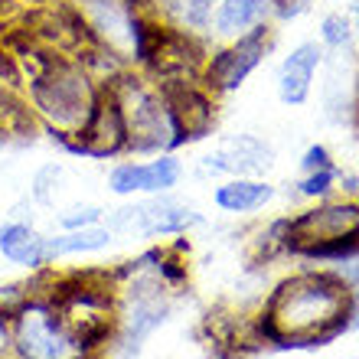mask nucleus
I'll list each match as a JSON object with an SVG mask.
<instances>
[{
	"mask_svg": "<svg viewBox=\"0 0 359 359\" xmlns=\"http://www.w3.org/2000/svg\"><path fill=\"white\" fill-rule=\"evenodd\" d=\"M323 167H333V154L323 144H311L301 157V170L311 173V170H323Z\"/></svg>",
	"mask_w": 359,
	"mask_h": 359,
	"instance_id": "24",
	"label": "nucleus"
},
{
	"mask_svg": "<svg viewBox=\"0 0 359 359\" xmlns=\"http://www.w3.org/2000/svg\"><path fill=\"white\" fill-rule=\"evenodd\" d=\"M337 183H343V189H346V196H359V177H353V173H337Z\"/></svg>",
	"mask_w": 359,
	"mask_h": 359,
	"instance_id": "27",
	"label": "nucleus"
},
{
	"mask_svg": "<svg viewBox=\"0 0 359 359\" xmlns=\"http://www.w3.org/2000/svg\"><path fill=\"white\" fill-rule=\"evenodd\" d=\"M203 216L196 209L180 206L173 199H154V203H141L131 209H118L108 222V229H124V232H137V236H183L193 226H199Z\"/></svg>",
	"mask_w": 359,
	"mask_h": 359,
	"instance_id": "8",
	"label": "nucleus"
},
{
	"mask_svg": "<svg viewBox=\"0 0 359 359\" xmlns=\"http://www.w3.org/2000/svg\"><path fill=\"white\" fill-rule=\"evenodd\" d=\"M66 151L82 154V157H92V161H104V157H118V154L128 151V128H124L121 108L111 98L108 88H102V98L95 104L92 121L82 128L79 137L62 144Z\"/></svg>",
	"mask_w": 359,
	"mask_h": 359,
	"instance_id": "9",
	"label": "nucleus"
},
{
	"mask_svg": "<svg viewBox=\"0 0 359 359\" xmlns=\"http://www.w3.org/2000/svg\"><path fill=\"white\" fill-rule=\"evenodd\" d=\"M13 353L20 359H92L95 353L43 297H29L13 313Z\"/></svg>",
	"mask_w": 359,
	"mask_h": 359,
	"instance_id": "5",
	"label": "nucleus"
},
{
	"mask_svg": "<svg viewBox=\"0 0 359 359\" xmlns=\"http://www.w3.org/2000/svg\"><path fill=\"white\" fill-rule=\"evenodd\" d=\"M284 252L307 262H346L359 255V196L317 199V206L287 216Z\"/></svg>",
	"mask_w": 359,
	"mask_h": 359,
	"instance_id": "3",
	"label": "nucleus"
},
{
	"mask_svg": "<svg viewBox=\"0 0 359 359\" xmlns=\"http://www.w3.org/2000/svg\"><path fill=\"white\" fill-rule=\"evenodd\" d=\"M114 232L108 226H86V229H69L66 236L46 238V255L49 265L62 255H92V252H102V248L111 245Z\"/></svg>",
	"mask_w": 359,
	"mask_h": 359,
	"instance_id": "18",
	"label": "nucleus"
},
{
	"mask_svg": "<svg viewBox=\"0 0 359 359\" xmlns=\"http://www.w3.org/2000/svg\"><path fill=\"white\" fill-rule=\"evenodd\" d=\"M274 17V0H216L212 7V27L209 33L219 39H236L258 23Z\"/></svg>",
	"mask_w": 359,
	"mask_h": 359,
	"instance_id": "14",
	"label": "nucleus"
},
{
	"mask_svg": "<svg viewBox=\"0 0 359 359\" xmlns=\"http://www.w3.org/2000/svg\"><path fill=\"white\" fill-rule=\"evenodd\" d=\"M271 43H274L271 23H258L255 29L229 39L222 49H216L212 56H206L203 72H199V82L212 95L238 92V88L248 82V76L265 62V56L271 53Z\"/></svg>",
	"mask_w": 359,
	"mask_h": 359,
	"instance_id": "6",
	"label": "nucleus"
},
{
	"mask_svg": "<svg viewBox=\"0 0 359 359\" xmlns=\"http://www.w3.org/2000/svg\"><path fill=\"white\" fill-rule=\"evenodd\" d=\"M13 350V317L0 311V356Z\"/></svg>",
	"mask_w": 359,
	"mask_h": 359,
	"instance_id": "26",
	"label": "nucleus"
},
{
	"mask_svg": "<svg viewBox=\"0 0 359 359\" xmlns=\"http://www.w3.org/2000/svg\"><path fill=\"white\" fill-rule=\"evenodd\" d=\"M163 98L170 104V114L177 121L183 141H199L212 131L216 124V95L209 92L203 82H163Z\"/></svg>",
	"mask_w": 359,
	"mask_h": 359,
	"instance_id": "10",
	"label": "nucleus"
},
{
	"mask_svg": "<svg viewBox=\"0 0 359 359\" xmlns=\"http://www.w3.org/2000/svg\"><path fill=\"white\" fill-rule=\"evenodd\" d=\"M121 108L124 128H128V151L131 154H173L183 147V134L170 114V104L163 98L161 86L141 72H121L111 86H104Z\"/></svg>",
	"mask_w": 359,
	"mask_h": 359,
	"instance_id": "4",
	"label": "nucleus"
},
{
	"mask_svg": "<svg viewBox=\"0 0 359 359\" xmlns=\"http://www.w3.org/2000/svg\"><path fill=\"white\" fill-rule=\"evenodd\" d=\"M313 0H274V17L278 20H294L311 7Z\"/></svg>",
	"mask_w": 359,
	"mask_h": 359,
	"instance_id": "25",
	"label": "nucleus"
},
{
	"mask_svg": "<svg viewBox=\"0 0 359 359\" xmlns=\"http://www.w3.org/2000/svg\"><path fill=\"white\" fill-rule=\"evenodd\" d=\"M350 10H353L350 23H353V29H356V33H359V0H353V4H350Z\"/></svg>",
	"mask_w": 359,
	"mask_h": 359,
	"instance_id": "28",
	"label": "nucleus"
},
{
	"mask_svg": "<svg viewBox=\"0 0 359 359\" xmlns=\"http://www.w3.org/2000/svg\"><path fill=\"white\" fill-rule=\"evenodd\" d=\"M102 219V209L98 206H76V209H69V212H62L59 216V226L66 229H86V226H95Z\"/></svg>",
	"mask_w": 359,
	"mask_h": 359,
	"instance_id": "23",
	"label": "nucleus"
},
{
	"mask_svg": "<svg viewBox=\"0 0 359 359\" xmlns=\"http://www.w3.org/2000/svg\"><path fill=\"white\" fill-rule=\"evenodd\" d=\"M0 252H4L7 262L33 268V271L49 265L46 238L39 236L33 226H27V222H10V226L0 229Z\"/></svg>",
	"mask_w": 359,
	"mask_h": 359,
	"instance_id": "16",
	"label": "nucleus"
},
{
	"mask_svg": "<svg viewBox=\"0 0 359 359\" xmlns=\"http://www.w3.org/2000/svg\"><path fill=\"white\" fill-rule=\"evenodd\" d=\"M252 327L265 350H323L350 333V284L333 268H301L274 284Z\"/></svg>",
	"mask_w": 359,
	"mask_h": 359,
	"instance_id": "1",
	"label": "nucleus"
},
{
	"mask_svg": "<svg viewBox=\"0 0 359 359\" xmlns=\"http://www.w3.org/2000/svg\"><path fill=\"white\" fill-rule=\"evenodd\" d=\"M33 128H36V114L29 111V104L4 88L0 92V144L27 141V137H33L29 134Z\"/></svg>",
	"mask_w": 359,
	"mask_h": 359,
	"instance_id": "19",
	"label": "nucleus"
},
{
	"mask_svg": "<svg viewBox=\"0 0 359 359\" xmlns=\"http://www.w3.org/2000/svg\"><path fill=\"white\" fill-rule=\"evenodd\" d=\"M337 167H323V170L304 173V180L297 183V196L304 199H327L337 189Z\"/></svg>",
	"mask_w": 359,
	"mask_h": 359,
	"instance_id": "21",
	"label": "nucleus"
},
{
	"mask_svg": "<svg viewBox=\"0 0 359 359\" xmlns=\"http://www.w3.org/2000/svg\"><path fill=\"white\" fill-rule=\"evenodd\" d=\"M323 62V46L320 43H301V46L291 49V56L281 62V72H278V98L291 108H301L307 98H311L313 88V76Z\"/></svg>",
	"mask_w": 359,
	"mask_h": 359,
	"instance_id": "13",
	"label": "nucleus"
},
{
	"mask_svg": "<svg viewBox=\"0 0 359 359\" xmlns=\"http://www.w3.org/2000/svg\"><path fill=\"white\" fill-rule=\"evenodd\" d=\"M330 268L350 284V333H353L359 330V255L346 258V262H337Z\"/></svg>",
	"mask_w": 359,
	"mask_h": 359,
	"instance_id": "22",
	"label": "nucleus"
},
{
	"mask_svg": "<svg viewBox=\"0 0 359 359\" xmlns=\"http://www.w3.org/2000/svg\"><path fill=\"white\" fill-rule=\"evenodd\" d=\"M183 177V163L173 154H157L147 163L124 161L118 167H111L108 173V189L118 196H134V193H147V196H161L170 193Z\"/></svg>",
	"mask_w": 359,
	"mask_h": 359,
	"instance_id": "11",
	"label": "nucleus"
},
{
	"mask_svg": "<svg viewBox=\"0 0 359 359\" xmlns=\"http://www.w3.org/2000/svg\"><path fill=\"white\" fill-rule=\"evenodd\" d=\"M274 163L271 144H265L255 134H238L229 137L216 154L206 157V170L229 173V177H262Z\"/></svg>",
	"mask_w": 359,
	"mask_h": 359,
	"instance_id": "12",
	"label": "nucleus"
},
{
	"mask_svg": "<svg viewBox=\"0 0 359 359\" xmlns=\"http://www.w3.org/2000/svg\"><path fill=\"white\" fill-rule=\"evenodd\" d=\"M274 199V187L262 177H229L226 183H219L212 189V203H216L219 212H229V216H248V212H258L265 209Z\"/></svg>",
	"mask_w": 359,
	"mask_h": 359,
	"instance_id": "15",
	"label": "nucleus"
},
{
	"mask_svg": "<svg viewBox=\"0 0 359 359\" xmlns=\"http://www.w3.org/2000/svg\"><path fill=\"white\" fill-rule=\"evenodd\" d=\"M353 95H356V111H359V72H356V86H353Z\"/></svg>",
	"mask_w": 359,
	"mask_h": 359,
	"instance_id": "29",
	"label": "nucleus"
},
{
	"mask_svg": "<svg viewBox=\"0 0 359 359\" xmlns=\"http://www.w3.org/2000/svg\"><path fill=\"white\" fill-rule=\"evenodd\" d=\"M13 62L17 76L27 86V104L36 114V121L59 144L79 137L102 98V86L88 76V69L76 56L39 46L36 39L20 46Z\"/></svg>",
	"mask_w": 359,
	"mask_h": 359,
	"instance_id": "2",
	"label": "nucleus"
},
{
	"mask_svg": "<svg viewBox=\"0 0 359 359\" xmlns=\"http://www.w3.org/2000/svg\"><path fill=\"white\" fill-rule=\"evenodd\" d=\"M212 7H216V0H157L154 10L167 27L203 36L212 27Z\"/></svg>",
	"mask_w": 359,
	"mask_h": 359,
	"instance_id": "17",
	"label": "nucleus"
},
{
	"mask_svg": "<svg viewBox=\"0 0 359 359\" xmlns=\"http://www.w3.org/2000/svg\"><path fill=\"white\" fill-rule=\"evenodd\" d=\"M353 23L346 13H327L320 20V46L323 49H346L353 43Z\"/></svg>",
	"mask_w": 359,
	"mask_h": 359,
	"instance_id": "20",
	"label": "nucleus"
},
{
	"mask_svg": "<svg viewBox=\"0 0 359 359\" xmlns=\"http://www.w3.org/2000/svg\"><path fill=\"white\" fill-rule=\"evenodd\" d=\"M124 304L118 307V327H124V337L131 346H141L144 337H151L170 313V297H167V284L157 274H141L124 287Z\"/></svg>",
	"mask_w": 359,
	"mask_h": 359,
	"instance_id": "7",
	"label": "nucleus"
}]
</instances>
